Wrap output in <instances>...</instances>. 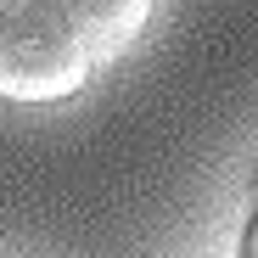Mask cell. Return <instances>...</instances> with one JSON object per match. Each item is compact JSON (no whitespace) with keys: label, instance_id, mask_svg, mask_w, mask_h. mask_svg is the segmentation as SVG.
<instances>
[{"label":"cell","instance_id":"1","mask_svg":"<svg viewBox=\"0 0 258 258\" xmlns=\"http://www.w3.org/2000/svg\"><path fill=\"white\" fill-rule=\"evenodd\" d=\"M96 73L90 45L51 0H0V96L62 101Z\"/></svg>","mask_w":258,"mask_h":258},{"label":"cell","instance_id":"3","mask_svg":"<svg viewBox=\"0 0 258 258\" xmlns=\"http://www.w3.org/2000/svg\"><path fill=\"white\" fill-rule=\"evenodd\" d=\"M241 258H258V213H252V225H247V236H241Z\"/></svg>","mask_w":258,"mask_h":258},{"label":"cell","instance_id":"2","mask_svg":"<svg viewBox=\"0 0 258 258\" xmlns=\"http://www.w3.org/2000/svg\"><path fill=\"white\" fill-rule=\"evenodd\" d=\"M51 6L79 28V39L90 45V62H112L141 39L152 23V0H51Z\"/></svg>","mask_w":258,"mask_h":258}]
</instances>
